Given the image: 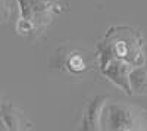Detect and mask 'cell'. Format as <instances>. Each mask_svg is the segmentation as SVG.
<instances>
[{"mask_svg": "<svg viewBox=\"0 0 147 131\" xmlns=\"http://www.w3.org/2000/svg\"><path fill=\"white\" fill-rule=\"evenodd\" d=\"M97 59H118L129 66L146 62V41L143 34L132 27H110L97 46Z\"/></svg>", "mask_w": 147, "mask_h": 131, "instance_id": "obj_1", "label": "cell"}, {"mask_svg": "<svg viewBox=\"0 0 147 131\" xmlns=\"http://www.w3.org/2000/svg\"><path fill=\"white\" fill-rule=\"evenodd\" d=\"M16 34L30 41L38 40L53 18L62 12V6L56 0H16Z\"/></svg>", "mask_w": 147, "mask_h": 131, "instance_id": "obj_2", "label": "cell"}, {"mask_svg": "<svg viewBox=\"0 0 147 131\" xmlns=\"http://www.w3.org/2000/svg\"><path fill=\"white\" fill-rule=\"evenodd\" d=\"M102 130L141 131L147 130V111L136 105L107 102L102 112Z\"/></svg>", "mask_w": 147, "mask_h": 131, "instance_id": "obj_3", "label": "cell"}, {"mask_svg": "<svg viewBox=\"0 0 147 131\" xmlns=\"http://www.w3.org/2000/svg\"><path fill=\"white\" fill-rule=\"evenodd\" d=\"M50 69L69 77H84L91 69L88 56L81 49L60 46L50 59Z\"/></svg>", "mask_w": 147, "mask_h": 131, "instance_id": "obj_4", "label": "cell"}, {"mask_svg": "<svg viewBox=\"0 0 147 131\" xmlns=\"http://www.w3.org/2000/svg\"><path fill=\"white\" fill-rule=\"evenodd\" d=\"M97 61H99L102 74L110 82H113L124 93L131 94L129 84H128V74L132 66H129L128 63L122 62V61H118V59H97Z\"/></svg>", "mask_w": 147, "mask_h": 131, "instance_id": "obj_5", "label": "cell"}, {"mask_svg": "<svg viewBox=\"0 0 147 131\" xmlns=\"http://www.w3.org/2000/svg\"><path fill=\"white\" fill-rule=\"evenodd\" d=\"M0 115L6 124V128L10 131H28L35 128L34 122L24 113V111L10 102H2Z\"/></svg>", "mask_w": 147, "mask_h": 131, "instance_id": "obj_6", "label": "cell"}, {"mask_svg": "<svg viewBox=\"0 0 147 131\" xmlns=\"http://www.w3.org/2000/svg\"><path fill=\"white\" fill-rule=\"evenodd\" d=\"M106 102H107L106 96H96L87 105L82 115V122H81L82 130H87V131L102 130V112Z\"/></svg>", "mask_w": 147, "mask_h": 131, "instance_id": "obj_7", "label": "cell"}, {"mask_svg": "<svg viewBox=\"0 0 147 131\" xmlns=\"http://www.w3.org/2000/svg\"><path fill=\"white\" fill-rule=\"evenodd\" d=\"M128 84L131 94L147 96V61L129 69Z\"/></svg>", "mask_w": 147, "mask_h": 131, "instance_id": "obj_8", "label": "cell"}, {"mask_svg": "<svg viewBox=\"0 0 147 131\" xmlns=\"http://www.w3.org/2000/svg\"><path fill=\"white\" fill-rule=\"evenodd\" d=\"M10 18V5L9 0H0V24L6 22Z\"/></svg>", "mask_w": 147, "mask_h": 131, "instance_id": "obj_9", "label": "cell"}, {"mask_svg": "<svg viewBox=\"0 0 147 131\" xmlns=\"http://www.w3.org/2000/svg\"><path fill=\"white\" fill-rule=\"evenodd\" d=\"M2 102H3V99H2V94H0V105H2Z\"/></svg>", "mask_w": 147, "mask_h": 131, "instance_id": "obj_10", "label": "cell"}]
</instances>
